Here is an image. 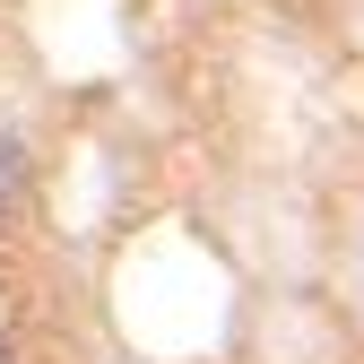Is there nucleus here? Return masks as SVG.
<instances>
[{
  "label": "nucleus",
  "mask_w": 364,
  "mask_h": 364,
  "mask_svg": "<svg viewBox=\"0 0 364 364\" xmlns=\"http://www.w3.org/2000/svg\"><path fill=\"white\" fill-rule=\"evenodd\" d=\"M26 208V148L0 130V217H18Z\"/></svg>",
  "instance_id": "f257e3e1"
}]
</instances>
